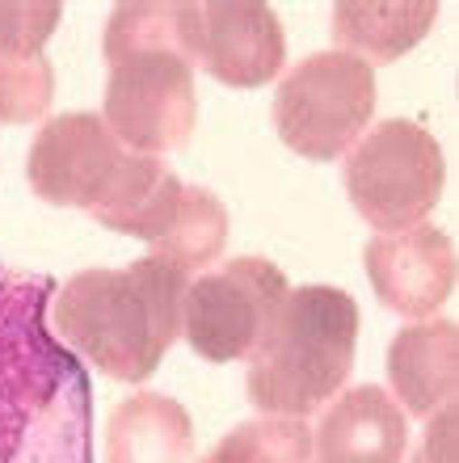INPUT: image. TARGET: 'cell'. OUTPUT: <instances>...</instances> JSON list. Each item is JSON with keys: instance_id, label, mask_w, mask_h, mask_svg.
Wrapping results in <instances>:
<instances>
[{"instance_id": "cell-17", "label": "cell", "mask_w": 459, "mask_h": 463, "mask_svg": "<svg viewBox=\"0 0 459 463\" xmlns=\"http://www.w3.org/2000/svg\"><path fill=\"white\" fill-rule=\"evenodd\" d=\"M203 463H312V430L303 417H257L228 430Z\"/></svg>"}, {"instance_id": "cell-13", "label": "cell", "mask_w": 459, "mask_h": 463, "mask_svg": "<svg viewBox=\"0 0 459 463\" xmlns=\"http://www.w3.org/2000/svg\"><path fill=\"white\" fill-rule=\"evenodd\" d=\"M182 177L157 156H139L127 152L119 177L110 185V194L101 198V207H93V215L101 228L122 232V236H139L148 244H160L165 232L177 220L182 207Z\"/></svg>"}, {"instance_id": "cell-15", "label": "cell", "mask_w": 459, "mask_h": 463, "mask_svg": "<svg viewBox=\"0 0 459 463\" xmlns=\"http://www.w3.org/2000/svg\"><path fill=\"white\" fill-rule=\"evenodd\" d=\"M438 17V5H333L329 13V30L338 38V47L367 68L375 63H392L405 51H413L430 34Z\"/></svg>"}, {"instance_id": "cell-6", "label": "cell", "mask_w": 459, "mask_h": 463, "mask_svg": "<svg viewBox=\"0 0 459 463\" xmlns=\"http://www.w3.org/2000/svg\"><path fill=\"white\" fill-rule=\"evenodd\" d=\"M375 114V72L346 51H316L282 76L274 127L303 160L346 156Z\"/></svg>"}, {"instance_id": "cell-18", "label": "cell", "mask_w": 459, "mask_h": 463, "mask_svg": "<svg viewBox=\"0 0 459 463\" xmlns=\"http://www.w3.org/2000/svg\"><path fill=\"white\" fill-rule=\"evenodd\" d=\"M55 101V72L43 55H9L0 60V122L25 127L47 118Z\"/></svg>"}, {"instance_id": "cell-9", "label": "cell", "mask_w": 459, "mask_h": 463, "mask_svg": "<svg viewBox=\"0 0 459 463\" xmlns=\"http://www.w3.org/2000/svg\"><path fill=\"white\" fill-rule=\"evenodd\" d=\"M127 147L93 110H76L51 118L30 144L25 177L43 203L51 207H81L93 211L110 194L119 177Z\"/></svg>"}, {"instance_id": "cell-19", "label": "cell", "mask_w": 459, "mask_h": 463, "mask_svg": "<svg viewBox=\"0 0 459 463\" xmlns=\"http://www.w3.org/2000/svg\"><path fill=\"white\" fill-rule=\"evenodd\" d=\"M63 9L60 5H0V60L9 55H43L47 38L55 34Z\"/></svg>"}, {"instance_id": "cell-4", "label": "cell", "mask_w": 459, "mask_h": 463, "mask_svg": "<svg viewBox=\"0 0 459 463\" xmlns=\"http://www.w3.org/2000/svg\"><path fill=\"white\" fill-rule=\"evenodd\" d=\"M359 304L341 287L308 282L291 291L249 354V401L266 417L325 409L354 371Z\"/></svg>"}, {"instance_id": "cell-14", "label": "cell", "mask_w": 459, "mask_h": 463, "mask_svg": "<svg viewBox=\"0 0 459 463\" xmlns=\"http://www.w3.org/2000/svg\"><path fill=\"white\" fill-rule=\"evenodd\" d=\"M106 463H194V426L165 392H135L110 413Z\"/></svg>"}, {"instance_id": "cell-10", "label": "cell", "mask_w": 459, "mask_h": 463, "mask_svg": "<svg viewBox=\"0 0 459 463\" xmlns=\"http://www.w3.org/2000/svg\"><path fill=\"white\" fill-rule=\"evenodd\" d=\"M363 261L379 304L409 320L438 312L455 291V244L430 223L379 232L375 241H367Z\"/></svg>"}, {"instance_id": "cell-11", "label": "cell", "mask_w": 459, "mask_h": 463, "mask_svg": "<svg viewBox=\"0 0 459 463\" xmlns=\"http://www.w3.org/2000/svg\"><path fill=\"white\" fill-rule=\"evenodd\" d=\"M405 451L409 417L375 383L338 392L312 434V463H405Z\"/></svg>"}, {"instance_id": "cell-16", "label": "cell", "mask_w": 459, "mask_h": 463, "mask_svg": "<svg viewBox=\"0 0 459 463\" xmlns=\"http://www.w3.org/2000/svg\"><path fill=\"white\" fill-rule=\"evenodd\" d=\"M224 244H228V207L203 185H186L177 220L165 232V241L152 244V257L190 274V269L215 261L224 253Z\"/></svg>"}, {"instance_id": "cell-3", "label": "cell", "mask_w": 459, "mask_h": 463, "mask_svg": "<svg viewBox=\"0 0 459 463\" xmlns=\"http://www.w3.org/2000/svg\"><path fill=\"white\" fill-rule=\"evenodd\" d=\"M101 118L119 144L160 156L190 144L198 122L194 68L177 51V5H119L106 25Z\"/></svg>"}, {"instance_id": "cell-1", "label": "cell", "mask_w": 459, "mask_h": 463, "mask_svg": "<svg viewBox=\"0 0 459 463\" xmlns=\"http://www.w3.org/2000/svg\"><path fill=\"white\" fill-rule=\"evenodd\" d=\"M55 291L0 266V463H93V379L47 325Z\"/></svg>"}, {"instance_id": "cell-8", "label": "cell", "mask_w": 459, "mask_h": 463, "mask_svg": "<svg viewBox=\"0 0 459 463\" xmlns=\"http://www.w3.org/2000/svg\"><path fill=\"white\" fill-rule=\"evenodd\" d=\"M177 51L232 89H262L282 72L287 34L270 5L257 0H206L177 5Z\"/></svg>"}, {"instance_id": "cell-7", "label": "cell", "mask_w": 459, "mask_h": 463, "mask_svg": "<svg viewBox=\"0 0 459 463\" xmlns=\"http://www.w3.org/2000/svg\"><path fill=\"white\" fill-rule=\"evenodd\" d=\"M287 295V274L266 257H232L186 287L182 337L203 363H244Z\"/></svg>"}, {"instance_id": "cell-2", "label": "cell", "mask_w": 459, "mask_h": 463, "mask_svg": "<svg viewBox=\"0 0 459 463\" xmlns=\"http://www.w3.org/2000/svg\"><path fill=\"white\" fill-rule=\"evenodd\" d=\"M186 274L157 257L122 269H81L55 291L51 329L101 375L144 383L182 337Z\"/></svg>"}, {"instance_id": "cell-5", "label": "cell", "mask_w": 459, "mask_h": 463, "mask_svg": "<svg viewBox=\"0 0 459 463\" xmlns=\"http://www.w3.org/2000/svg\"><path fill=\"white\" fill-rule=\"evenodd\" d=\"M443 182V147L409 118L375 122L346 156V194L354 211L379 232H405L422 223L438 207Z\"/></svg>"}, {"instance_id": "cell-20", "label": "cell", "mask_w": 459, "mask_h": 463, "mask_svg": "<svg viewBox=\"0 0 459 463\" xmlns=\"http://www.w3.org/2000/svg\"><path fill=\"white\" fill-rule=\"evenodd\" d=\"M417 463H455V401L443 404V413L430 421Z\"/></svg>"}, {"instance_id": "cell-12", "label": "cell", "mask_w": 459, "mask_h": 463, "mask_svg": "<svg viewBox=\"0 0 459 463\" xmlns=\"http://www.w3.org/2000/svg\"><path fill=\"white\" fill-rule=\"evenodd\" d=\"M387 383L405 417H435L459 388V329L455 320H426L400 329L387 345Z\"/></svg>"}]
</instances>
